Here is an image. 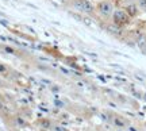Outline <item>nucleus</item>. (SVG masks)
Listing matches in <instances>:
<instances>
[{
	"mask_svg": "<svg viewBox=\"0 0 146 131\" xmlns=\"http://www.w3.org/2000/svg\"><path fill=\"white\" fill-rule=\"evenodd\" d=\"M115 8H116L115 0H98L95 4V14L98 18H100L102 22H107L111 21Z\"/></svg>",
	"mask_w": 146,
	"mask_h": 131,
	"instance_id": "f257e3e1",
	"label": "nucleus"
},
{
	"mask_svg": "<svg viewBox=\"0 0 146 131\" xmlns=\"http://www.w3.org/2000/svg\"><path fill=\"white\" fill-rule=\"evenodd\" d=\"M68 5L76 12L88 16H96L95 4H92V1H89V0H68Z\"/></svg>",
	"mask_w": 146,
	"mask_h": 131,
	"instance_id": "f03ea898",
	"label": "nucleus"
},
{
	"mask_svg": "<svg viewBox=\"0 0 146 131\" xmlns=\"http://www.w3.org/2000/svg\"><path fill=\"white\" fill-rule=\"evenodd\" d=\"M111 22H114L115 24H118V26L125 28V27L130 26L133 19L129 16V14H127L122 7H116L114 11V14H112V16H111Z\"/></svg>",
	"mask_w": 146,
	"mask_h": 131,
	"instance_id": "7ed1b4c3",
	"label": "nucleus"
},
{
	"mask_svg": "<svg viewBox=\"0 0 146 131\" xmlns=\"http://www.w3.org/2000/svg\"><path fill=\"white\" fill-rule=\"evenodd\" d=\"M103 27H104L106 32H108L110 35H112L114 38H118V39H122V38L125 37V28L123 27L118 26V24H115L114 22L111 21H107V22H103Z\"/></svg>",
	"mask_w": 146,
	"mask_h": 131,
	"instance_id": "20e7f679",
	"label": "nucleus"
},
{
	"mask_svg": "<svg viewBox=\"0 0 146 131\" xmlns=\"http://www.w3.org/2000/svg\"><path fill=\"white\" fill-rule=\"evenodd\" d=\"M135 3L142 14H146V0H135Z\"/></svg>",
	"mask_w": 146,
	"mask_h": 131,
	"instance_id": "39448f33",
	"label": "nucleus"
},
{
	"mask_svg": "<svg viewBox=\"0 0 146 131\" xmlns=\"http://www.w3.org/2000/svg\"><path fill=\"white\" fill-rule=\"evenodd\" d=\"M141 52H142V53H143V54H146V46H145V47H143V49H142Z\"/></svg>",
	"mask_w": 146,
	"mask_h": 131,
	"instance_id": "423d86ee",
	"label": "nucleus"
},
{
	"mask_svg": "<svg viewBox=\"0 0 146 131\" xmlns=\"http://www.w3.org/2000/svg\"><path fill=\"white\" fill-rule=\"evenodd\" d=\"M143 26H145V27H146V21H145V23H143Z\"/></svg>",
	"mask_w": 146,
	"mask_h": 131,
	"instance_id": "0eeeda50",
	"label": "nucleus"
}]
</instances>
